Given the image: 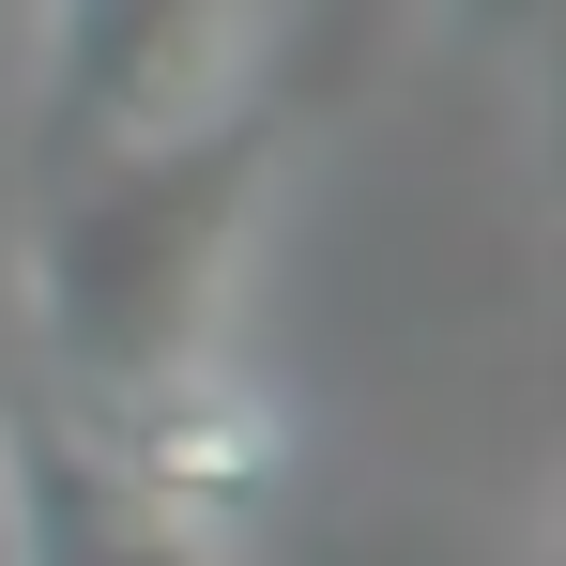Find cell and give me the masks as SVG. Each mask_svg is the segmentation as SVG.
<instances>
[{
  "instance_id": "cell-1",
  "label": "cell",
  "mask_w": 566,
  "mask_h": 566,
  "mask_svg": "<svg viewBox=\"0 0 566 566\" xmlns=\"http://www.w3.org/2000/svg\"><path fill=\"white\" fill-rule=\"evenodd\" d=\"M107 460H123L138 521H154L169 552H214L245 505H276V490H291V413L261 398V382H230V368H199V353H169V368L123 398Z\"/></svg>"
}]
</instances>
